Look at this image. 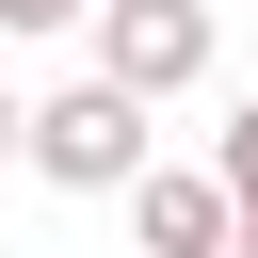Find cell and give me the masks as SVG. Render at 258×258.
I'll use <instances>...</instances> for the list:
<instances>
[{
  "label": "cell",
  "instance_id": "3",
  "mask_svg": "<svg viewBox=\"0 0 258 258\" xmlns=\"http://www.w3.org/2000/svg\"><path fill=\"white\" fill-rule=\"evenodd\" d=\"M226 242H242L226 161H145V194H129V258H226Z\"/></svg>",
  "mask_w": 258,
  "mask_h": 258
},
{
  "label": "cell",
  "instance_id": "1",
  "mask_svg": "<svg viewBox=\"0 0 258 258\" xmlns=\"http://www.w3.org/2000/svg\"><path fill=\"white\" fill-rule=\"evenodd\" d=\"M145 113L161 97H129V81H64V97L16 113V145H32L48 194H145Z\"/></svg>",
  "mask_w": 258,
  "mask_h": 258
},
{
  "label": "cell",
  "instance_id": "5",
  "mask_svg": "<svg viewBox=\"0 0 258 258\" xmlns=\"http://www.w3.org/2000/svg\"><path fill=\"white\" fill-rule=\"evenodd\" d=\"M113 0H0V32H97Z\"/></svg>",
  "mask_w": 258,
  "mask_h": 258
},
{
  "label": "cell",
  "instance_id": "6",
  "mask_svg": "<svg viewBox=\"0 0 258 258\" xmlns=\"http://www.w3.org/2000/svg\"><path fill=\"white\" fill-rule=\"evenodd\" d=\"M226 258H258V242H226Z\"/></svg>",
  "mask_w": 258,
  "mask_h": 258
},
{
  "label": "cell",
  "instance_id": "4",
  "mask_svg": "<svg viewBox=\"0 0 258 258\" xmlns=\"http://www.w3.org/2000/svg\"><path fill=\"white\" fill-rule=\"evenodd\" d=\"M210 161H226V194H242V242H258V97L226 113V145H210Z\"/></svg>",
  "mask_w": 258,
  "mask_h": 258
},
{
  "label": "cell",
  "instance_id": "2",
  "mask_svg": "<svg viewBox=\"0 0 258 258\" xmlns=\"http://www.w3.org/2000/svg\"><path fill=\"white\" fill-rule=\"evenodd\" d=\"M97 81L194 97V81H210V0H113V16H97Z\"/></svg>",
  "mask_w": 258,
  "mask_h": 258
}]
</instances>
